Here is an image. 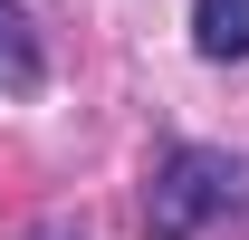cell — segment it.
Wrapping results in <instances>:
<instances>
[{"mask_svg": "<svg viewBox=\"0 0 249 240\" xmlns=\"http://www.w3.org/2000/svg\"><path fill=\"white\" fill-rule=\"evenodd\" d=\"M240 154H220V144H173L154 163V192H144V231L154 240H192V231H211L220 211L240 202Z\"/></svg>", "mask_w": 249, "mask_h": 240, "instance_id": "1", "label": "cell"}, {"mask_svg": "<svg viewBox=\"0 0 249 240\" xmlns=\"http://www.w3.org/2000/svg\"><path fill=\"white\" fill-rule=\"evenodd\" d=\"M38 77H48V48H38L29 10L0 0V96H38Z\"/></svg>", "mask_w": 249, "mask_h": 240, "instance_id": "2", "label": "cell"}, {"mask_svg": "<svg viewBox=\"0 0 249 240\" xmlns=\"http://www.w3.org/2000/svg\"><path fill=\"white\" fill-rule=\"evenodd\" d=\"M192 48L211 67H240L249 58V0H192Z\"/></svg>", "mask_w": 249, "mask_h": 240, "instance_id": "3", "label": "cell"}, {"mask_svg": "<svg viewBox=\"0 0 249 240\" xmlns=\"http://www.w3.org/2000/svg\"><path fill=\"white\" fill-rule=\"evenodd\" d=\"M38 240H77V231H67V221H48V231H38Z\"/></svg>", "mask_w": 249, "mask_h": 240, "instance_id": "4", "label": "cell"}]
</instances>
